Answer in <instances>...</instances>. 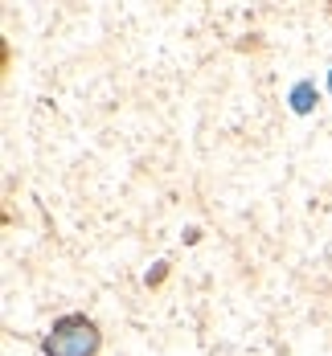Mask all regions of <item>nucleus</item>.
I'll use <instances>...</instances> for the list:
<instances>
[{
	"instance_id": "1",
	"label": "nucleus",
	"mask_w": 332,
	"mask_h": 356,
	"mask_svg": "<svg viewBox=\"0 0 332 356\" xmlns=\"http://www.w3.org/2000/svg\"><path fill=\"white\" fill-rule=\"evenodd\" d=\"M45 356H95L99 353V327L86 316H62L41 340Z\"/></svg>"
},
{
	"instance_id": "2",
	"label": "nucleus",
	"mask_w": 332,
	"mask_h": 356,
	"mask_svg": "<svg viewBox=\"0 0 332 356\" xmlns=\"http://www.w3.org/2000/svg\"><path fill=\"white\" fill-rule=\"evenodd\" d=\"M316 107V82H295L292 86V111L295 115H308Z\"/></svg>"
},
{
	"instance_id": "3",
	"label": "nucleus",
	"mask_w": 332,
	"mask_h": 356,
	"mask_svg": "<svg viewBox=\"0 0 332 356\" xmlns=\"http://www.w3.org/2000/svg\"><path fill=\"white\" fill-rule=\"evenodd\" d=\"M329 90H332V74H329Z\"/></svg>"
}]
</instances>
